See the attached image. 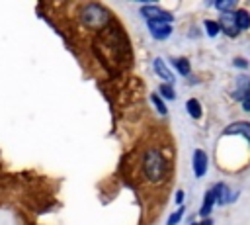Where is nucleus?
Returning a JSON list of instances; mask_svg holds the SVG:
<instances>
[{"label":"nucleus","mask_w":250,"mask_h":225,"mask_svg":"<svg viewBox=\"0 0 250 225\" xmlns=\"http://www.w3.org/2000/svg\"><path fill=\"white\" fill-rule=\"evenodd\" d=\"M143 172L146 180L160 182L166 176V158L158 149H148L143 155Z\"/></svg>","instance_id":"nucleus-1"},{"label":"nucleus","mask_w":250,"mask_h":225,"mask_svg":"<svg viewBox=\"0 0 250 225\" xmlns=\"http://www.w3.org/2000/svg\"><path fill=\"white\" fill-rule=\"evenodd\" d=\"M78 14H80V16H78L80 22H82L86 27H90V29H102V27H105V25L109 23V20H111V14H109L102 4H84Z\"/></svg>","instance_id":"nucleus-2"},{"label":"nucleus","mask_w":250,"mask_h":225,"mask_svg":"<svg viewBox=\"0 0 250 225\" xmlns=\"http://www.w3.org/2000/svg\"><path fill=\"white\" fill-rule=\"evenodd\" d=\"M141 16L146 20V22H164V23H170L174 22V16L166 10H162L160 6H154V4H146L141 8Z\"/></svg>","instance_id":"nucleus-3"},{"label":"nucleus","mask_w":250,"mask_h":225,"mask_svg":"<svg viewBox=\"0 0 250 225\" xmlns=\"http://www.w3.org/2000/svg\"><path fill=\"white\" fill-rule=\"evenodd\" d=\"M219 25H221V29L227 33V35H230V37H236L238 35V25H236V18H234V14L232 12H229V14H223L221 16V20H219Z\"/></svg>","instance_id":"nucleus-4"},{"label":"nucleus","mask_w":250,"mask_h":225,"mask_svg":"<svg viewBox=\"0 0 250 225\" xmlns=\"http://www.w3.org/2000/svg\"><path fill=\"white\" fill-rule=\"evenodd\" d=\"M146 25H148L150 35L154 39H166L172 33V25L170 23H164V22H146Z\"/></svg>","instance_id":"nucleus-5"},{"label":"nucleus","mask_w":250,"mask_h":225,"mask_svg":"<svg viewBox=\"0 0 250 225\" xmlns=\"http://www.w3.org/2000/svg\"><path fill=\"white\" fill-rule=\"evenodd\" d=\"M207 155H205V151H201V149H195L193 151V174L197 176V178H201L205 172H207Z\"/></svg>","instance_id":"nucleus-6"},{"label":"nucleus","mask_w":250,"mask_h":225,"mask_svg":"<svg viewBox=\"0 0 250 225\" xmlns=\"http://www.w3.org/2000/svg\"><path fill=\"white\" fill-rule=\"evenodd\" d=\"M152 67H154V72L164 80V84H172V82H174V74H172V70L166 67V63H164L160 57H156V59L152 61Z\"/></svg>","instance_id":"nucleus-7"},{"label":"nucleus","mask_w":250,"mask_h":225,"mask_svg":"<svg viewBox=\"0 0 250 225\" xmlns=\"http://www.w3.org/2000/svg\"><path fill=\"white\" fill-rule=\"evenodd\" d=\"M223 135H242V137H246L250 141V123L248 121H236V123L229 125L223 131Z\"/></svg>","instance_id":"nucleus-8"},{"label":"nucleus","mask_w":250,"mask_h":225,"mask_svg":"<svg viewBox=\"0 0 250 225\" xmlns=\"http://www.w3.org/2000/svg\"><path fill=\"white\" fill-rule=\"evenodd\" d=\"M213 194H215V200H217V203H229L230 200H232V196H229V188L225 186V184H217L215 188H213Z\"/></svg>","instance_id":"nucleus-9"},{"label":"nucleus","mask_w":250,"mask_h":225,"mask_svg":"<svg viewBox=\"0 0 250 225\" xmlns=\"http://www.w3.org/2000/svg\"><path fill=\"white\" fill-rule=\"evenodd\" d=\"M215 202H217V200H215V194H213V190H209V192L205 194V200H203V205H201V209H199V215H201V217H207V215L211 213Z\"/></svg>","instance_id":"nucleus-10"},{"label":"nucleus","mask_w":250,"mask_h":225,"mask_svg":"<svg viewBox=\"0 0 250 225\" xmlns=\"http://www.w3.org/2000/svg\"><path fill=\"white\" fill-rule=\"evenodd\" d=\"M186 110H188V113L193 117V119H199L201 117V104H199V100H195V98H189L188 102H186Z\"/></svg>","instance_id":"nucleus-11"},{"label":"nucleus","mask_w":250,"mask_h":225,"mask_svg":"<svg viewBox=\"0 0 250 225\" xmlns=\"http://www.w3.org/2000/svg\"><path fill=\"white\" fill-rule=\"evenodd\" d=\"M234 18H236L238 29H248L250 27V14L246 10H236L234 12Z\"/></svg>","instance_id":"nucleus-12"},{"label":"nucleus","mask_w":250,"mask_h":225,"mask_svg":"<svg viewBox=\"0 0 250 225\" xmlns=\"http://www.w3.org/2000/svg\"><path fill=\"white\" fill-rule=\"evenodd\" d=\"M172 65L176 67V70H178L182 76H188V74H189V70H191L189 61H188V59H184V57H180V59H172Z\"/></svg>","instance_id":"nucleus-13"},{"label":"nucleus","mask_w":250,"mask_h":225,"mask_svg":"<svg viewBox=\"0 0 250 225\" xmlns=\"http://www.w3.org/2000/svg\"><path fill=\"white\" fill-rule=\"evenodd\" d=\"M205 29H207V35H209V37H215V35L221 31V25H219V22L205 20Z\"/></svg>","instance_id":"nucleus-14"},{"label":"nucleus","mask_w":250,"mask_h":225,"mask_svg":"<svg viewBox=\"0 0 250 225\" xmlns=\"http://www.w3.org/2000/svg\"><path fill=\"white\" fill-rule=\"evenodd\" d=\"M158 94H162L166 100H174L176 98V92H174V88L170 84H160L158 86Z\"/></svg>","instance_id":"nucleus-15"},{"label":"nucleus","mask_w":250,"mask_h":225,"mask_svg":"<svg viewBox=\"0 0 250 225\" xmlns=\"http://www.w3.org/2000/svg\"><path fill=\"white\" fill-rule=\"evenodd\" d=\"M150 102L154 104V108H156V112H158V113L166 115V112H168V110H166V106H164V102L160 100V96H158V94H150Z\"/></svg>","instance_id":"nucleus-16"},{"label":"nucleus","mask_w":250,"mask_h":225,"mask_svg":"<svg viewBox=\"0 0 250 225\" xmlns=\"http://www.w3.org/2000/svg\"><path fill=\"white\" fill-rule=\"evenodd\" d=\"M182 215H184V207L180 205V209H178V211H174V213L168 217L166 225H178V223H180V219H182Z\"/></svg>","instance_id":"nucleus-17"},{"label":"nucleus","mask_w":250,"mask_h":225,"mask_svg":"<svg viewBox=\"0 0 250 225\" xmlns=\"http://www.w3.org/2000/svg\"><path fill=\"white\" fill-rule=\"evenodd\" d=\"M215 6H217L219 10H223V14H229V10L234 8V2H232V0H227V2H217Z\"/></svg>","instance_id":"nucleus-18"},{"label":"nucleus","mask_w":250,"mask_h":225,"mask_svg":"<svg viewBox=\"0 0 250 225\" xmlns=\"http://www.w3.org/2000/svg\"><path fill=\"white\" fill-rule=\"evenodd\" d=\"M242 108H244L246 112H250V92H248V94L242 98Z\"/></svg>","instance_id":"nucleus-19"},{"label":"nucleus","mask_w":250,"mask_h":225,"mask_svg":"<svg viewBox=\"0 0 250 225\" xmlns=\"http://www.w3.org/2000/svg\"><path fill=\"white\" fill-rule=\"evenodd\" d=\"M234 65H236V67L246 68V67H248V61H246V59H234Z\"/></svg>","instance_id":"nucleus-20"},{"label":"nucleus","mask_w":250,"mask_h":225,"mask_svg":"<svg viewBox=\"0 0 250 225\" xmlns=\"http://www.w3.org/2000/svg\"><path fill=\"white\" fill-rule=\"evenodd\" d=\"M182 202H184V192L178 190V192H176V203H182Z\"/></svg>","instance_id":"nucleus-21"},{"label":"nucleus","mask_w":250,"mask_h":225,"mask_svg":"<svg viewBox=\"0 0 250 225\" xmlns=\"http://www.w3.org/2000/svg\"><path fill=\"white\" fill-rule=\"evenodd\" d=\"M191 225H201V223H191Z\"/></svg>","instance_id":"nucleus-22"}]
</instances>
